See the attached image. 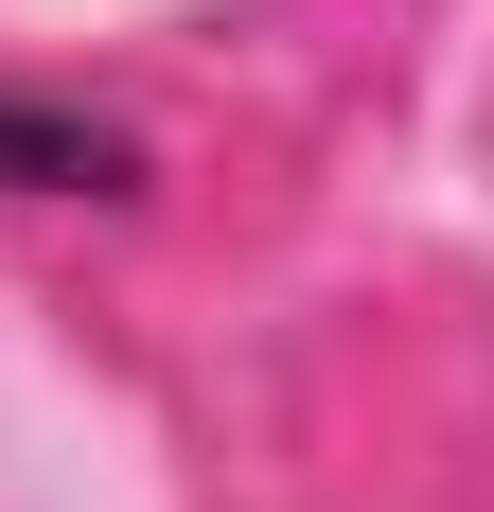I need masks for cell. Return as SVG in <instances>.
<instances>
[{
	"label": "cell",
	"mask_w": 494,
	"mask_h": 512,
	"mask_svg": "<svg viewBox=\"0 0 494 512\" xmlns=\"http://www.w3.org/2000/svg\"><path fill=\"white\" fill-rule=\"evenodd\" d=\"M142 177V142L106 124V106L71 89H0V195H124Z\"/></svg>",
	"instance_id": "cell-1"
}]
</instances>
